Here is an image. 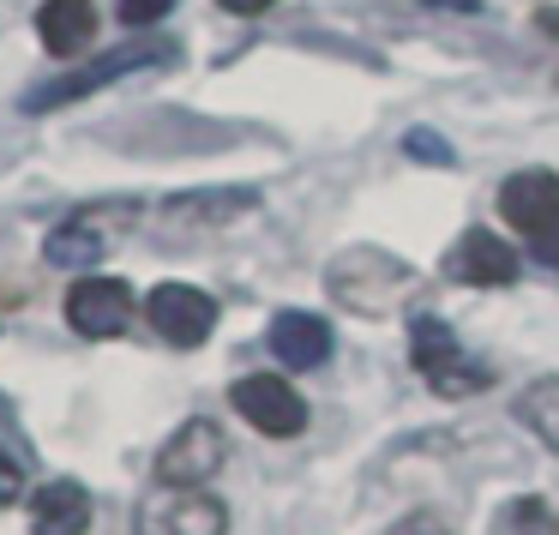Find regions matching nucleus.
<instances>
[{
	"label": "nucleus",
	"mask_w": 559,
	"mask_h": 535,
	"mask_svg": "<svg viewBox=\"0 0 559 535\" xmlns=\"http://www.w3.org/2000/svg\"><path fill=\"white\" fill-rule=\"evenodd\" d=\"M133 223H139L133 199H103V205H85V211H73V217H61L49 229L43 259L61 265V271H85V265H97V259H109V247L121 241Z\"/></svg>",
	"instance_id": "nucleus-1"
},
{
	"label": "nucleus",
	"mask_w": 559,
	"mask_h": 535,
	"mask_svg": "<svg viewBox=\"0 0 559 535\" xmlns=\"http://www.w3.org/2000/svg\"><path fill=\"white\" fill-rule=\"evenodd\" d=\"M409 355L439 397H475L481 385H493V367L475 361V355L451 337V325H439V319H427V313L409 325Z\"/></svg>",
	"instance_id": "nucleus-2"
},
{
	"label": "nucleus",
	"mask_w": 559,
	"mask_h": 535,
	"mask_svg": "<svg viewBox=\"0 0 559 535\" xmlns=\"http://www.w3.org/2000/svg\"><path fill=\"white\" fill-rule=\"evenodd\" d=\"M169 55H175L169 43H127V49H109L103 61L73 67V73H61V79H49V85H37V91L25 97V109H31V115H43V109H61V103H79V97H91V91L115 85V79L139 73V67L169 61Z\"/></svg>",
	"instance_id": "nucleus-3"
},
{
	"label": "nucleus",
	"mask_w": 559,
	"mask_h": 535,
	"mask_svg": "<svg viewBox=\"0 0 559 535\" xmlns=\"http://www.w3.org/2000/svg\"><path fill=\"white\" fill-rule=\"evenodd\" d=\"M133 530L139 535H223L229 530V511L205 487H163L157 482V494L139 499Z\"/></svg>",
	"instance_id": "nucleus-4"
},
{
	"label": "nucleus",
	"mask_w": 559,
	"mask_h": 535,
	"mask_svg": "<svg viewBox=\"0 0 559 535\" xmlns=\"http://www.w3.org/2000/svg\"><path fill=\"white\" fill-rule=\"evenodd\" d=\"M325 283L343 307H355V313H385V307L397 301V289L409 283V271L391 253H379V247H349V253L331 265Z\"/></svg>",
	"instance_id": "nucleus-5"
},
{
	"label": "nucleus",
	"mask_w": 559,
	"mask_h": 535,
	"mask_svg": "<svg viewBox=\"0 0 559 535\" xmlns=\"http://www.w3.org/2000/svg\"><path fill=\"white\" fill-rule=\"evenodd\" d=\"M499 211L511 229H523L535 247H547V259L559 265V175L554 169H518L499 187Z\"/></svg>",
	"instance_id": "nucleus-6"
},
{
	"label": "nucleus",
	"mask_w": 559,
	"mask_h": 535,
	"mask_svg": "<svg viewBox=\"0 0 559 535\" xmlns=\"http://www.w3.org/2000/svg\"><path fill=\"white\" fill-rule=\"evenodd\" d=\"M229 403H235V415H241L247 427H259V433H271V439H295V433L307 427L301 391H295L289 379H277V373H247V379H235Z\"/></svg>",
	"instance_id": "nucleus-7"
},
{
	"label": "nucleus",
	"mask_w": 559,
	"mask_h": 535,
	"mask_svg": "<svg viewBox=\"0 0 559 535\" xmlns=\"http://www.w3.org/2000/svg\"><path fill=\"white\" fill-rule=\"evenodd\" d=\"M145 319L169 349H199L211 337V325H217V301L205 289H193V283H163V289H151Z\"/></svg>",
	"instance_id": "nucleus-8"
},
{
	"label": "nucleus",
	"mask_w": 559,
	"mask_h": 535,
	"mask_svg": "<svg viewBox=\"0 0 559 535\" xmlns=\"http://www.w3.org/2000/svg\"><path fill=\"white\" fill-rule=\"evenodd\" d=\"M223 469V427L217 421H181L169 433V445L157 451V482L163 487H205Z\"/></svg>",
	"instance_id": "nucleus-9"
},
{
	"label": "nucleus",
	"mask_w": 559,
	"mask_h": 535,
	"mask_svg": "<svg viewBox=\"0 0 559 535\" xmlns=\"http://www.w3.org/2000/svg\"><path fill=\"white\" fill-rule=\"evenodd\" d=\"M133 319V289L121 277H79L67 289V325L79 337H121Z\"/></svg>",
	"instance_id": "nucleus-10"
},
{
	"label": "nucleus",
	"mask_w": 559,
	"mask_h": 535,
	"mask_svg": "<svg viewBox=\"0 0 559 535\" xmlns=\"http://www.w3.org/2000/svg\"><path fill=\"white\" fill-rule=\"evenodd\" d=\"M445 277L469 283V289H493V283L518 277V253H511V241H499L493 229H463L457 247L445 253Z\"/></svg>",
	"instance_id": "nucleus-11"
},
{
	"label": "nucleus",
	"mask_w": 559,
	"mask_h": 535,
	"mask_svg": "<svg viewBox=\"0 0 559 535\" xmlns=\"http://www.w3.org/2000/svg\"><path fill=\"white\" fill-rule=\"evenodd\" d=\"M271 355L295 373H313L331 361V325L319 313H277L271 319Z\"/></svg>",
	"instance_id": "nucleus-12"
},
{
	"label": "nucleus",
	"mask_w": 559,
	"mask_h": 535,
	"mask_svg": "<svg viewBox=\"0 0 559 535\" xmlns=\"http://www.w3.org/2000/svg\"><path fill=\"white\" fill-rule=\"evenodd\" d=\"M91 530V494L79 482H43L31 494V535H85Z\"/></svg>",
	"instance_id": "nucleus-13"
},
{
	"label": "nucleus",
	"mask_w": 559,
	"mask_h": 535,
	"mask_svg": "<svg viewBox=\"0 0 559 535\" xmlns=\"http://www.w3.org/2000/svg\"><path fill=\"white\" fill-rule=\"evenodd\" d=\"M91 31H97V7H91V0H43L37 37H43V49H49L55 61H67V55L85 49Z\"/></svg>",
	"instance_id": "nucleus-14"
},
{
	"label": "nucleus",
	"mask_w": 559,
	"mask_h": 535,
	"mask_svg": "<svg viewBox=\"0 0 559 535\" xmlns=\"http://www.w3.org/2000/svg\"><path fill=\"white\" fill-rule=\"evenodd\" d=\"M253 205H259L253 187H211V193H181V199H169L163 223H169V229H193V223H235V217H247Z\"/></svg>",
	"instance_id": "nucleus-15"
},
{
	"label": "nucleus",
	"mask_w": 559,
	"mask_h": 535,
	"mask_svg": "<svg viewBox=\"0 0 559 535\" xmlns=\"http://www.w3.org/2000/svg\"><path fill=\"white\" fill-rule=\"evenodd\" d=\"M511 415H518L542 445L559 451V379H535V385H523L518 403H511Z\"/></svg>",
	"instance_id": "nucleus-16"
},
{
	"label": "nucleus",
	"mask_w": 559,
	"mask_h": 535,
	"mask_svg": "<svg viewBox=\"0 0 559 535\" xmlns=\"http://www.w3.org/2000/svg\"><path fill=\"white\" fill-rule=\"evenodd\" d=\"M487 535H559V518H554V506H547V499L523 494V499H506V506L493 511Z\"/></svg>",
	"instance_id": "nucleus-17"
},
{
	"label": "nucleus",
	"mask_w": 559,
	"mask_h": 535,
	"mask_svg": "<svg viewBox=\"0 0 559 535\" xmlns=\"http://www.w3.org/2000/svg\"><path fill=\"white\" fill-rule=\"evenodd\" d=\"M403 151H409L415 163H433V169H451V163H457V157H451V145H445V139H439V133H427V127H415V133L403 139Z\"/></svg>",
	"instance_id": "nucleus-18"
},
{
	"label": "nucleus",
	"mask_w": 559,
	"mask_h": 535,
	"mask_svg": "<svg viewBox=\"0 0 559 535\" xmlns=\"http://www.w3.org/2000/svg\"><path fill=\"white\" fill-rule=\"evenodd\" d=\"M385 535H451V523H445V518H433V511H409V518L391 523Z\"/></svg>",
	"instance_id": "nucleus-19"
},
{
	"label": "nucleus",
	"mask_w": 559,
	"mask_h": 535,
	"mask_svg": "<svg viewBox=\"0 0 559 535\" xmlns=\"http://www.w3.org/2000/svg\"><path fill=\"white\" fill-rule=\"evenodd\" d=\"M19 494H25V469H19L7 451H0V511L7 506H19Z\"/></svg>",
	"instance_id": "nucleus-20"
},
{
	"label": "nucleus",
	"mask_w": 559,
	"mask_h": 535,
	"mask_svg": "<svg viewBox=\"0 0 559 535\" xmlns=\"http://www.w3.org/2000/svg\"><path fill=\"white\" fill-rule=\"evenodd\" d=\"M169 13V0H121V19L127 25H151V19Z\"/></svg>",
	"instance_id": "nucleus-21"
},
{
	"label": "nucleus",
	"mask_w": 559,
	"mask_h": 535,
	"mask_svg": "<svg viewBox=\"0 0 559 535\" xmlns=\"http://www.w3.org/2000/svg\"><path fill=\"white\" fill-rule=\"evenodd\" d=\"M427 7H439V13H457V19H475V13H481V0H427Z\"/></svg>",
	"instance_id": "nucleus-22"
},
{
	"label": "nucleus",
	"mask_w": 559,
	"mask_h": 535,
	"mask_svg": "<svg viewBox=\"0 0 559 535\" xmlns=\"http://www.w3.org/2000/svg\"><path fill=\"white\" fill-rule=\"evenodd\" d=\"M223 13H235V19H253V13H265L271 0H217Z\"/></svg>",
	"instance_id": "nucleus-23"
}]
</instances>
